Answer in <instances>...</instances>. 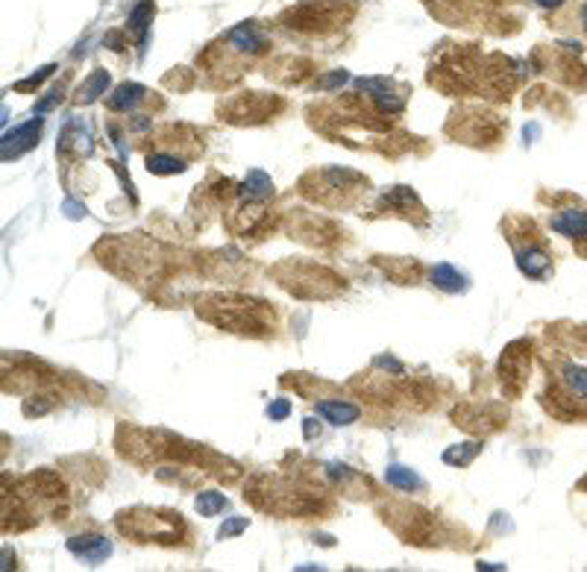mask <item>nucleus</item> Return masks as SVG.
Segmentation results:
<instances>
[{
	"instance_id": "obj_1",
	"label": "nucleus",
	"mask_w": 587,
	"mask_h": 572,
	"mask_svg": "<svg viewBox=\"0 0 587 572\" xmlns=\"http://www.w3.org/2000/svg\"><path fill=\"white\" fill-rule=\"evenodd\" d=\"M197 314L203 321H209L214 326L226 329L235 335H253L262 338L267 332H274V311L271 305L247 300V297H209L197 302Z\"/></svg>"
},
{
	"instance_id": "obj_2",
	"label": "nucleus",
	"mask_w": 587,
	"mask_h": 572,
	"mask_svg": "<svg viewBox=\"0 0 587 572\" xmlns=\"http://www.w3.org/2000/svg\"><path fill=\"white\" fill-rule=\"evenodd\" d=\"M303 194L321 206H355V200L367 194V180L350 168H323L303 180Z\"/></svg>"
},
{
	"instance_id": "obj_3",
	"label": "nucleus",
	"mask_w": 587,
	"mask_h": 572,
	"mask_svg": "<svg viewBox=\"0 0 587 572\" xmlns=\"http://www.w3.org/2000/svg\"><path fill=\"white\" fill-rule=\"evenodd\" d=\"M355 15V4L350 0H305L300 6H291L283 24L288 30L300 33H326L343 27Z\"/></svg>"
},
{
	"instance_id": "obj_4",
	"label": "nucleus",
	"mask_w": 587,
	"mask_h": 572,
	"mask_svg": "<svg viewBox=\"0 0 587 572\" xmlns=\"http://www.w3.org/2000/svg\"><path fill=\"white\" fill-rule=\"evenodd\" d=\"M118 531L142 543H180L185 534V523L180 514L150 511V508H133V511L118 514Z\"/></svg>"
},
{
	"instance_id": "obj_5",
	"label": "nucleus",
	"mask_w": 587,
	"mask_h": 572,
	"mask_svg": "<svg viewBox=\"0 0 587 572\" xmlns=\"http://www.w3.org/2000/svg\"><path fill=\"white\" fill-rule=\"evenodd\" d=\"M279 109H283V100L279 97L262 94V92H247V94L226 100L221 106V114L229 123H262L267 118H274Z\"/></svg>"
},
{
	"instance_id": "obj_6",
	"label": "nucleus",
	"mask_w": 587,
	"mask_h": 572,
	"mask_svg": "<svg viewBox=\"0 0 587 572\" xmlns=\"http://www.w3.org/2000/svg\"><path fill=\"white\" fill-rule=\"evenodd\" d=\"M534 235H538V232L532 229V235L526 241L512 238V244H514V256H517L520 273L529 276V279H538V282H541V279H546L552 273V259H550V252L541 247V241Z\"/></svg>"
},
{
	"instance_id": "obj_7",
	"label": "nucleus",
	"mask_w": 587,
	"mask_h": 572,
	"mask_svg": "<svg viewBox=\"0 0 587 572\" xmlns=\"http://www.w3.org/2000/svg\"><path fill=\"white\" fill-rule=\"evenodd\" d=\"M458 118V114H455ZM462 123H467L470 130H462L458 138H462L464 144H484V142H496L502 133V121L496 118V114H488V112H467L462 114Z\"/></svg>"
},
{
	"instance_id": "obj_8",
	"label": "nucleus",
	"mask_w": 587,
	"mask_h": 572,
	"mask_svg": "<svg viewBox=\"0 0 587 572\" xmlns=\"http://www.w3.org/2000/svg\"><path fill=\"white\" fill-rule=\"evenodd\" d=\"M359 88L373 100V109L379 114H400L405 109V97L388 80H359Z\"/></svg>"
},
{
	"instance_id": "obj_9",
	"label": "nucleus",
	"mask_w": 587,
	"mask_h": 572,
	"mask_svg": "<svg viewBox=\"0 0 587 572\" xmlns=\"http://www.w3.org/2000/svg\"><path fill=\"white\" fill-rule=\"evenodd\" d=\"M42 114H35L33 121H27V123H21V126H15L12 133H6L4 135V162H9V159H18V156H24L27 150H33L35 144H38V133H42Z\"/></svg>"
},
{
	"instance_id": "obj_10",
	"label": "nucleus",
	"mask_w": 587,
	"mask_h": 572,
	"mask_svg": "<svg viewBox=\"0 0 587 572\" xmlns=\"http://www.w3.org/2000/svg\"><path fill=\"white\" fill-rule=\"evenodd\" d=\"M522 340L520 343H512V347L505 350L502 361H500V376H502V385L505 390L517 393L522 388V381L529 376V352H520Z\"/></svg>"
},
{
	"instance_id": "obj_11",
	"label": "nucleus",
	"mask_w": 587,
	"mask_h": 572,
	"mask_svg": "<svg viewBox=\"0 0 587 572\" xmlns=\"http://www.w3.org/2000/svg\"><path fill=\"white\" fill-rule=\"evenodd\" d=\"M226 44H229V50H235V54L256 56V54H264L271 42H267V35L250 21V24H238L235 30H229Z\"/></svg>"
},
{
	"instance_id": "obj_12",
	"label": "nucleus",
	"mask_w": 587,
	"mask_h": 572,
	"mask_svg": "<svg viewBox=\"0 0 587 572\" xmlns=\"http://www.w3.org/2000/svg\"><path fill=\"white\" fill-rule=\"evenodd\" d=\"M68 552L85 561L88 567H97L112 555V543L106 537H100V534H80V537L68 540Z\"/></svg>"
},
{
	"instance_id": "obj_13",
	"label": "nucleus",
	"mask_w": 587,
	"mask_h": 572,
	"mask_svg": "<svg viewBox=\"0 0 587 572\" xmlns=\"http://www.w3.org/2000/svg\"><path fill=\"white\" fill-rule=\"evenodd\" d=\"M550 226L558 235L587 244V209H561L550 218Z\"/></svg>"
},
{
	"instance_id": "obj_14",
	"label": "nucleus",
	"mask_w": 587,
	"mask_h": 572,
	"mask_svg": "<svg viewBox=\"0 0 587 572\" xmlns=\"http://www.w3.org/2000/svg\"><path fill=\"white\" fill-rule=\"evenodd\" d=\"M382 206L391 209L393 214H400V218H405V221H412L414 212H423V206L417 202V194L405 185H397V188H391L388 194H382Z\"/></svg>"
},
{
	"instance_id": "obj_15",
	"label": "nucleus",
	"mask_w": 587,
	"mask_h": 572,
	"mask_svg": "<svg viewBox=\"0 0 587 572\" xmlns=\"http://www.w3.org/2000/svg\"><path fill=\"white\" fill-rule=\"evenodd\" d=\"M317 414L332 426H350L362 417V409L343 399H326V402H317Z\"/></svg>"
},
{
	"instance_id": "obj_16",
	"label": "nucleus",
	"mask_w": 587,
	"mask_h": 572,
	"mask_svg": "<svg viewBox=\"0 0 587 572\" xmlns=\"http://www.w3.org/2000/svg\"><path fill=\"white\" fill-rule=\"evenodd\" d=\"M238 194L244 197L247 202H264V200H271V197H274V182H271V176H267L264 171H250L247 180L241 182Z\"/></svg>"
},
{
	"instance_id": "obj_17",
	"label": "nucleus",
	"mask_w": 587,
	"mask_h": 572,
	"mask_svg": "<svg viewBox=\"0 0 587 572\" xmlns=\"http://www.w3.org/2000/svg\"><path fill=\"white\" fill-rule=\"evenodd\" d=\"M59 153H76V156H83V153H92V135L88 130H83L80 121H71L65 126V133L59 138Z\"/></svg>"
},
{
	"instance_id": "obj_18",
	"label": "nucleus",
	"mask_w": 587,
	"mask_h": 572,
	"mask_svg": "<svg viewBox=\"0 0 587 572\" xmlns=\"http://www.w3.org/2000/svg\"><path fill=\"white\" fill-rule=\"evenodd\" d=\"M147 97V88L144 85H138V83H124V85H118L114 88V94L106 100L109 104V109H114V112H130V109H135L142 100Z\"/></svg>"
},
{
	"instance_id": "obj_19",
	"label": "nucleus",
	"mask_w": 587,
	"mask_h": 572,
	"mask_svg": "<svg viewBox=\"0 0 587 572\" xmlns=\"http://www.w3.org/2000/svg\"><path fill=\"white\" fill-rule=\"evenodd\" d=\"M432 282H435L446 294H462L467 291V276L458 273L453 264H435L432 267Z\"/></svg>"
},
{
	"instance_id": "obj_20",
	"label": "nucleus",
	"mask_w": 587,
	"mask_h": 572,
	"mask_svg": "<svg viewBox=\"0 0 587 572\" xmlns=\"http://www.w3.org/2000/svg\"><path fill=\"white\" fill-rule=\"evenodd\" d=\"M188 168V159L185 156H174V153H150L147 156V171L156 173V176H171V173H183Z\"/></svg>"
},
{
	"instance_id": "obj_21",
	"label": "nucleus",
	"mask_w": 587,
	"mask_h": 572,
	"mask_svg": "<svg viewBox=\"0 0 587 572\" xmlns=\"http://www.w3.org/2000/svg\"><path fill=\"white\" fill-rule=\"evenodd\" d=\"M109 88V71H95L88 80L80 85V94H76V104H95L100 94H106Z\"/></svg>"
},
{
	"instance_id": "obj_22",
	"label": "nucleus",
	"mask_w": 587,
	"mask_h": 572,
	"mask_svg": "<svg viewBox=\"0 0 587 572\" xmlns=\"http://www.w3.org/2000/svg\"><path fill=\"white\" fill-rule=\"evenodd\" d=\"M385 478H388V485L400 488V490H417L420 485H423L414 469H408V467H403V464H391V467L385 469Z\"/></svg>"
},
{
	"instance_id": "obj_23",
	"label": "nucleus",
	"mask_w": 587,
	"mask_h": 572,
	"mask_svg": "<svg viewBox=\"0 0 587 572\" xmlns=\"http://www.w3.org/2000/svg\"><path fill=\"white\" fill-rule=\"evenodd\" d=\"M153 21V0H142L133 12H130V30L138 33V42L147 44V27Z\"/></svg>"
},
{
	"instance_id": "obj_24",
	"label": "nucleus",
	"mask_w": 587,
	"mask_h": 572,
	"mask_svg": "<svg viewBox=\"0 0 587 572\" xmlns=\"http://www.w3.org/2000/svg\"><path fill=\"white\" fill-rule=\"evenodd\" d=\"M482 452V443H462V447H453V449H446L443 452V461L446 464H458V467H467L473 458Z\"/></svg>"
},
{
	"instance_id": "obj_25",
	"label": "nucleus",
	"mask_w": 587,
	"mask_h": 572,
	"mask_svg": "<svg viewBox=\"0 0 587 572\" xmlns=\"http://www.w3.org/2000/svg\"><path fill=\"white\" fill-rule=\"evenodd\" d=\"M226 508V496L224 493H212V490H206V493H200L197 496V511L203 514V517H214V514H221Z\"/></svg>"
},
{
	"instance_id": "obj_26",
	"label": "nucleus",
	"mask_w": 587,
	"mask_h": 572,
	"mask_svg": "<svg viewBox=\"0 0 587 572\" xmlns=\"http://www.w3.org/2000/svg\"><path fill=\"white\" fill-rule=\"evenodd\" d=\"M244 528H247V517H233V519H226V523L221 526L218 537H221V540H229V537H235V534H241Z\"/></svg>"
},
{
	"instance_id": "obj_27",
	"label": "nucleus",
	"mask_w": 587,
	"mask_h": 572,
	"mask_svg": "<svg viewBox=\"0 0 587 572\" xmlns=\"http://www.w3.org/2000/svg\"><path fill=\"white\" fill-rule=\"evenodd\" d=\"M50 74H54V65H45V68H38V74H33V76H27V80L15 83V92H30L33 85H38L42 80H47Z\"/></svg>"
},
{
	"instance_id": "obj_28",
	"label": "nucleus",
	"mask_w": 587,
	"mask_h": 572,
	"mask_svg": "<svg viewBox=\"0 0 587 572\" xmlns=\"http://www.w3.org/2000/svg\"><path fill=\"white\" fill-rule=\"evenodd\" d=\"M343 83H347V71H335V74H329V76H321V80H317V88L329 92V88H338Z\"/></svg>"
},
{
	"instance_id": "obj_29",
	"label": "nucleus",
	"mask_w": 587,
	"mask_h": 572,
	"mask_svg": "<svg viewBox=\"0 0 587 572\" xmlns=\"http://www.w3.org/2000/svg\"><path fill=\"white\" fill-rule=\"evenodd\" d=\"M288 411H291V402L288 399H276L271 409H267V417H271V419H285Z\"/></svg>"
},
{
	"instance_id": "obj_30",
	"label": "nucleus",
	"mask_w": 587,
	"mask_h": 572,
	"mask_svg": "<svg viewBox=\"0 0 587 572\" xmlns=\"http://www.w3.org/2000/svg\"><path fill=\"white\" fill-rule=\"evenodd\" d=\"M534 4L543 6V9H558L561 4H564V0H534Z\"/></svg>"
},
{
	"instance_id": "obj_31",
	"label": "nucleus",
	"mask_w": 587,
	"mask_h": 572,
	"mask_svg": "<svg viewBox=\"0 0 587 572\" xmlns=\"http://www.w3.org/2000/svg\"><path fill=\"white\" fill-rule=\"evenodd\" d=\"M305 438H314V419H305Z\"/></svg>"
},
{
	"instance_id": "obj_32",
	"label": "nucleus",
	"mask_w": 587,
	"mask_h": 572,
	"mask_svg": "<svg viewBox=\"0 0 587 572\" xmlns=\"http://www.w3.org/2000/svg\"><path fill=\"white\" fill-rule=\"evenodd\" d=\"M479 569H505L502 564H479Z\"/></svg>"
},
{
	"instance_id": "obj_33",
	"label": "nucleus",
	"mask_w": 587,
	"mask_h": 572,
	"mask_svg": "<svg viewBox=\"0 0 587 572\" xmlns=\"http://www.w3.org/2000/svg\"><path fill=\"white\" fill-rule=\"evenodd\" d=\"M582 24H584V30H587V4L582 6Z\"/></svg>"
}]
</instances>
